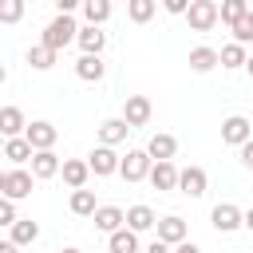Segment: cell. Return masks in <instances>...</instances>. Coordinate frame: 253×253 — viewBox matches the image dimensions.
Here are the masks:
<instances>
[{
    "label": "cell",
    "mask_w": 253,
    "mask_h": 253,
    "mask_svg": "<svg viewBox=\"0 0 253 253\" xmlns=\"http://www.w3.org/2000/svg\"><path fill=\"white\" fill-rule=\"evenodd\" d=\"M146 154H150L154 162H174V154H178V138H174V134H150Z\"/></svg>",
    "instance_id": "13"
},
{
    "label": "cell",
    "mask_w": 253,
    "mask_h": 253,
    "mask_svg": "<svg viewBox=\"0 0 253 253\" xmlns=\"http://www.w3.org/2000/svg\"><path fill=\"white\" fill-rule=\"evenodd\" d=\"M245 12H249V0H221V8H217V20L233 28V24H237Z\"/></svg>",
    "instance_id": "28"
},
{
    "label": "cell",
    "mask_w": 253,
    "mask_h": 253,
    "mask_svg": "<svg viewBox=\"0 0 253 253\" xmlns=\"http://www.w3.org/2000/svg\"><path fill=\"white\" fill-rule=\"evenodd\" d=\"M150 115H154V107H150L146 95H126V103H123V119H126L130 130H134V126H146Z\"/></svg>",
    "instance_id": "6"
},
{
    "label": "cell",
    "mask_w": 253,
    "mask_h": 253,
    "mask_svg": "<svg viewBox=\"0 0 253 253\" xmlns=\"http://www.w3.org/2000/svg\"><path fill=\"white\" fill-rule=\"evenodd\" d=\"M217 63H221V59H217V47H206V43H202V47H194V51H190V71H198V75L213 71Z\"/></svg>",
    "instance_id": "22"
},
{
    "label": "cell",
    "mask_w": 253,
    "mask_h": 253,
    "mask_svg": "<svg viewBox=\"0 0 253 253\" xmlns=\"http://www.w3.org/2000/svg\"><path fill=\"white\" fill-rule=\"evenodd\" d=\"M12 221H16V202L0 198V225H12Z\"/></svg>",
    "instance_id": "34"
},
{
    "label": "cell",
    "mask_w": 253,
    "mask_h": 253,
    "mask_svg": "<svg viewBox=\"0 0 253 253\" xmlns=\"http://www.w3.org/2000/svg\"><path fill=\"white\" fill-rule=\"evenodd\" d=\"M55 55H59V51H51L47 43H36V47L28 51V63H32L36 71H47V67H55Z\"/></svg>",
    "instance_id": "30"
},
{
    "label": "cell",
    "mask_w": 253,
    "mask_h": 253,
    "mask_svg": "<svg viewBox=\"0 0 253 253\" xmlns=\"http://www.w3.org/2000/svg\"><path fill=\"white\" fill-rule=\"evenodd\" d=\"M63 253H79V249H63Z\"/></svg>",
    "instance_id": "46"
},
{
    "label": "cell",
    "mask_w": 253,
    "mask_h": 253,
    "mask_svg": "<svg viewBox=\"0 0 253 253\" xmlns=\"http://www.w3.org/2000/svg\"><path fill=\"white\" fill-rule=\"evenodd\" d=\"M146 178H150L154 190H178V166L174 162H154Z\"/></svg>",
    "instance_id": "17"
},
{
    "label": "cell",
    "mask_w": 253,
    "mask_h": 253,
    "mask_svg": "<svg viewBox=\"0 0 253 253\" xmlns=\"http://www.w3.org/2000/svg\"><path fill=\"white\" fill-rule=\"evenodd\" d=\"M150 166H154V158H150L146 150H126V158L119 162V174H123L126 182H142V178L150 174Z\"/></svg>",
    "instance_id": "4"
},
{
    "label": "cell",
    "mask_w": 253,
    "mask_h": 253,
    "mask_svg": "<svg viewBox=\"0 0 253 253\" xmlns=\"http://www.w3.org/2000/svg\"><path fill=\"white\" fill-rule=\"evenodd\" d=\"M158 241H166V245H178V241H186V221H182L178 213H170V217H158Z\"/></svg>",
    "instance_id": "19"
},
{
    "label": "cell",
    "mask_w": 253,
    "mask_h": 253,
    "mask_svg": "<svg viewBox=\"0 0 253 253\" xmlns=\"http://www.w3.org/2000/svg\"><path fill=\"white\" fill-rule=\"evenodd\" d=\"M4 182H8V170H0V198H4Z\"/></svg>",
    "instance_id": "42"
},
{
    "label": "cell",
    "mask_w": 253,
    "mask_h": 253,
    "mask_svg": "<svg viewBox=\"0 0 253 253\" xmlns=\"http://www.w3.org/2000/svg\"><path fill=\"white\" fill-rule=\"evenodd\" d=\"M0 253H20V245L16 241H0Z\"/></svg>",
    "instance_id": "41"
},
{
    "label": "cell",
    "mask_w": 253,
    "mask_h": 253,
    "mask_svg": "<svg viewBox=\"0 0 253 253\" xmlns=\"http://www.w3.org/2000/svg\"><path fill=\"white\" fill-rule=\"evenodd\" d=\"M237 150H241V166H245V170H253V138H249V142H241Z\"/></svg>",
    "instance_id": "37"
},
{
    "label": "cell",
    "mask_w": 253,
    "mask_h": 253,
    "mask_svg": "<svg viewBox=\"0 0 253 253\" xmlns=\"http://www.w3.org/2000/svg\"><path fill=\"white\" fill-rule=\"evenodd\" d=\"M75 36H79L75 16H55V20L43 28V40H40V43H47L51 51H63L67 43H75Z\"/></svg>",
    "instance_id": "1"
},
{
    "label": "cell",
    "mask_w": 253,
    "mask_h": 253,
    "mask_svg": "<svg viewBox=\"0 0 253 253\" xmlns=\"http://www.w3.org/2000/svg\"><path fill=\"white\" fill-rule=\"evenodd\" d=\"M55 8H59V16H71L75 8H83V0H51Z\"/></svg>",
    "instance_id": "36"
},
{
    "label": "cell",
    "mask_w": 253,
    "mask_h": 253,
    "mask_svg": "<svg viewBox=\"0 0 253 253\" xmlns=\"http://www.w3.org/2000/svg\"><path fill=\"white\" fill-rule=\"evenodd\" d=\"M59 174H63V182H67L71 190H83V186H87V178H91V166H87L83 158H63Z\"/></svg>",
    "instance_id": "14"
},
{
    "label": "cell",
    "mask_w": 253,
    "mask_h": 253,
    "mask_svg": "<svg viewBox=\"0 0 253 253\" xmlns=\"http://www.w3.org/2000/svg\"><path fill=\"white\" fill-rule=\"evenodd\" d=\"M233 43H253V12H245L233 24Z\"/></svg>",
    "instance_id": "33"
},
{
    "label": "cell",
    "mask_w": 253,
    "mask_h": 253,
    "mask_svg": "<svg viewBox=\"0 0 253 253\" xmlns=\"http://www.w3.org/2000/svg\"><path fill=\"white\" fill-rule=\"evenodd\" d=\"M154 225H158V217H154L150 206H130V210H126V229L146 233V229H154Z\"/></svg>",
    "instance_id": "21"
},
{
    "label": "cell",
    "mask_w": 253,
    "mask_h": 253,
    "mask_svg": "<svg viewBox=\"0 0 253 253\" xmlns=\"http://www.w3.org/2000/svg\"><path fill=\"white\" fill-rule=\"evenodd\" d=\"M206 186H210V178H206V170H202V166H186V170H178V190H182V194L202 198V194H206Z\"/></svg>",
    "instance_id": "9"
},
{
    "label": "cell",
    "mask_w": 253,
    "mask_h": 253,
    "mask_svg": "<svg viewBox=\"0 0 253 253\" xmlns=\"http://www.w3.org/2000/svg\"><path fill=\"white\" fill-rule=\"evenodd\" d=\"M4 142H8V138H4V134H0V154H4Z\"/></svg>",
    "instance_id": "45"
},
{
    "label": "cell",
    "mask_w": 253,
    "mask_h": 253,
    "mask_svg": "<svg viewBox=\"0 0 253 253\" xmlns=\"http://www.w3.org/2000/svg\"><path fill=\"white\" fill-rule=\"evenodd\" d=\"M241 225H245V229L253 233V210H245V213H241Z\"/></svg>",
    "instance_id": "40"
},
{
    "label": "cell",
    "mask_w": 253,
    "mask_h": 253,
    "mask_svg": "<svg viewBox=\"0 0 253 253\" xmlns=\"http://www.w3.org/2000/svg\"><path fill=\"white\" fill-rule=\"evenodd\" d=\"M83 20L103 28V24L111 20V0H83Z\"/></svg>",
    "instance_id": "26"
},
{
    "label": "cell",
    "mask_w": 253,
    "mask_h": 253,
    "mask_svg": "<svg viewBox=\"0 0 253 253\" xmlns=\"http://www.w3.org/2000/svg\"><path fill=\"white\" fill-rule=\"evenodd\" d=\"M111 4H115V0H111Z\"/></svg>",
    "instance_id": "47"
},
{
    "label": "cell",
    "mask_w": 253,
    "mask_h": 253,
    "mask_svg": "<svg viewBox=\"0 0 253 253\" xmlns=\"http://www.w3.org/2000/svg\"><path fill=\"white\" fill-rule=\"evenodd\" d=\"M186 20H190V32H210L217 24V4L213 0H190Z\"/></svg>",
    "instance_id": "2"
},
{
    "label": "cell",
    "mask_w": 253,
    "mask_h": 253,
    "mask_svg": "<svg viewBox=\"0 0 253 253\" xmlns=\"http://www.w3.org/2000/svg\"><path fill=\"white\" fill-rule=\"evenodd\" d=\"M170 253H202V249H198V245H194V241H178V245H174V249H170Z\"/></svg>",
    "instance_id": "38"
},
{
    "label": "cell",
    "mask_w": 253,
    "mask_h": 253,
    "mask_svg": "<svg viewBox=\"0 0 253 253\" xmlns=\"http://www.w3.org/2000/svg\"><path fill=\"white\" fill-rule=\"evenodd\" d=\"M99 206H95V190H71V213H79V217H91Z\"/></svg>",
    "instance_id": "25"
},
{
    "label": "cell",
    "mask_w": 253,
    "mask_h": 253,
    "mask_svg": "<svg viewBox=\"0 0 253 253\" xmlns=\"http://www.w3.org/2000/svg\"><path fill=\"white\" fill-rule=\"evenodd\" d=\"M119 162H123V158L115 154V146H103V142L87 154V166H91L95 178H111V174H119Z\"/></svg>",
    "instance_id": "3"
},
{
    "label": "cell",
    "mask_w": 253,
    "mask_h": 253,
    "mask_svg": "<svg viewBox=\"0 0 253 253\" xmlns=\"http://www.w3.org/2000/svg\"><path fill=\"white\" fill-rule=\"evenodd\" d=\"M249 123H253V119H249Z\"/></svg>",
    "instance_id": "48"
},
{
    "label": "cell",
    "mask_w": 253,
    "mask_h": 253,
    "mask_svg": "<svg viewBox=\"0 0 253 253\" xmlns=\"http://www.w3.org/2000/svg\"><path fill=\"white\" fill-rule=\"evenodd\" d=\"M75 75H79L83 83H99V79L107 75V63H103L99 55H79V59H75Z\"/></svg>",
    "instance_id": "18"
},
{
    "label": "cell",
    "mask_w": 253,
    "mask_h": 253,
    "mask_svg": "<svg viewBox=\"0 0 253 253\" xmlns=\"http://www.w3.org/2000/svg\"><path fill=\"white\" fill-rule=\"evenodd\" d=\"M217 59H221V67H245V59H249V51H245V43H225L221 51H217Z\"/></svg>",
    "instance_id": "27"
},
{
    "label": "cell",
    "mask_w": 253,
    "mask_h": 253,
    "mask_svg": "<svg viewBox=\"0 0 253 253\" xmlns=\"http://www.w3.org/2000/svg\"><path fill=\"white\" fill-rule=\"evenodd\" d=\"M24 130H28L24 111H20V107H0V134H4V138H20Z\"/></svg>",
    "instance_id": "15"
},
{
    "label": "cell",
    "mask_w": 253,
    "mask_h": 253,
    "mask_svg": "<svg viewBox=\"0 0 253 253\" xmlns=\"http://www.w3.org/2000/svg\"><path fill=\"white\" fill-rule=\"evenodd\" d=\"M24 138L32 142V150H51V146H55V138H59V130H55L51 123H43V119H36V123H28V130H24Z\"/></svg>",
    "instance_id": "8"
},
{
    "label": "cell",
    "mask_w": 253,
    "mask_h": 253,
    "mask_svg": "<svg viewBox=\"0 0 253 253\" xmlns=\"http://www.w3.org/2000/svg\"><path fill=\"white\" fill-rule=\"evenodd\" d=\"M32 170H8V182H4V198H12V202H24L28 194H32Z\"/></svg>",
    "instance_id": "10"
},
{
    "label": "cell",
    "mask_w": 253,
    "mask_h": 253,
    "mask_svg": "<svg viewBox=\"0 0 253 253\" xmlns=\"http://www.w3.org/2000/svg\"><path fill=\"white\" fill-rule=\"evenodd\" d=\"M249 138H253V123H249L245 115H229V119L221 123V142L241 146V142H249Z\"/></svg>",
    "instance_id": "7"
},
{
    "label": "cell",
    "mask_w": 253,
    "mask_h": 253,
    "mask_svg": "<svg viewBox=\"0 0 253 253\" xmlns=\"http://www.w3.org/2000/svg\"><path fill=\"white\" fill-rule=\"evenodd\" d=\"M8 229H12V241H16V245H32V241L40 237V225H36L32 217H16Z\"/></svg>",
    "instance_id": "24"
},
{
    "label": "cell",
    "mask_w": 253,
    "mask_h": 253,
    "mask_svg": "<svg viewBox=\"0 0 253 253\" xmlns=\"http://www.w3.org/2000/svg\"><path fill=\"white\" fill-rule=\"evenodd\" d=\"M91 217H95V229H103L107 237H111V233H119V229L126 225V210H119V206H99Z\"/></svg>",
    "instance_id": "11"
},
{
    "label": "cell",
    "mask_w": 253,
    "mask_h": 253,
    "mask_svg": "<svg viewBox=\"0 0 253 253\" xmlns=\"http://www.w3.org/2000/svg\"><path fill=\"white\" fill-rule=\"evenodd\" d=\"M75 43L83 47V55H103V47H107V32H103L99 24H87V28H79Z\"/></svg>",
    "instance_id": "12"
},
{
    "label": "cell",
    "mask_w": 253,
    "mask_h": 253,
    "mask_svg": "<svg viewBox=\"0 0 253 253\" xmlns=\"http://www.w3.org/2000/svg\"><path fill=\"white\" fill-rule=\"evenodd\" d=\"M4 79H8V71H4V63H0V83H4Z\"/></svg>",
    "instance_id": "44"
},
{
    "label": "cell",
    "mask_w": 253,
    "mask_h": 253,
    "mask_svg": "<svg viewBox=\"0 0 253 253\" xmlns=\"http://www.w3.org/2000/svg\"><path fill=\"white\" fill-rule=\"evenodd\" d=\"M59 166H63V162H59L55 150H36V154H32V178H55Z\"/></svg>",
    "instance_id": "16"
},
{
    "label": "cell",
    "mask_w": 253,
    "mask_h": 253,
    "mask_svg": "<svg viewBox=\"0 0 253 253\" xmlns=\"http://www.w3.org/2000/svg\"><path fill=\"white\" fill-rule=\"evenodd\" d=\"M241 213H245V210H237L233 202H217V206L210 210V225H213L217 233H233V229H241Z\"/></svg>",
    "instance_id": "5"
},
{
    "label": "cell",
    "mask_w": 253,
    "mask_h": 253,
    "mask_svg": "<svg viewBox=\"0 0 253 253\" xmlns=\"http://www.w3.org/2000/svg\"><path fill=\"white\" fill-rule=\"evenodd\" d=\"M154 8H158V0H126V16H130V24H146V20L154 16Z\"/></svg>",
    "instance_id": "31"
},
{
    "label": "cell",
    "mask_w": 253,
    "mask_h": 253,
    "mask_svg": "<svg viewBox=\"0 0 253 253\" xmlns=\"http://www.w3.org/2000/svg\"><path fill=\"white\" fill-rule=\"evenodd\" d=\"M126 130H130L126 119H103V123H99V142H103V146H119V142L126 138Z\"/></svg>",
    "instance_id": "20"
},
{
    "label": "cell",
    "mask_w": 253,
    "mask_h": 253,
    "mask_svg": "<svg viewBox=\"0 0 253 253\" xmlns=\"http://www.w3.org/2000/svg\"><path fill=\"white\" fill-rule=\"evenodd\" d=\"M146 253H170V245H166V241H158V237H154V241H150V245H146Z\"/></svg>",
    "instance_id": "39"
},
{
    "label": "cell",
    "mask_w": 253,
    "mask_h": 253,
    "mask_svg": "<svg viewBox=\"0 0 253 253\" xmlns=\"http://www.w3.org/2000/svg\"><path fill=\"white\" fill-rule=\"evenodd\" d=\"M28 0H0V24H20Z\"/></svg>",
    "instance_id": "32"
},
{
    "label": "cell",
    "mask_w": 253,
    "mask_h": 253,
    "mask_svg": "<svg viewBox=\"0 0 253 253\" xmlns=\"http://www.w3.org/2000/svg\"><path fill=\"white\" fill-rule=\"evenodd\" d=\"M32 154H36V150H32V142H28L24 134H20V138H8V142H4V158H8V162H16V166L32 162Z\"/></svg>",
    "instance_id": "23"
},
{
    "label": "cell",
    "mask_w": 253,
    "mask_h": 253,
    "mask_svg": "<svg viewBox=\"0 0 253 253\" xmlns=\"http://www.w3.org/2000/svg\"><path fill=\"white\" fill-rule=\"evenodd\" d=\"M170 16H186V8H190V0H158Z\"/></svg>",
    "instance_id": "35"
},
{
    "label": "cell",
    "mask_w": 253,
    "mask_h": 253,
    "mask_svg": "<svg viewBox=\"0 0 253 253\" xmlns=\"http://www.w3.org/2000/svg\"><path fill=\"white\" fill-rule=\"evenodd\" d=\"M245 71H249V79H253V55H249V59H245Z\"/></svg>",
    "instance_id": "43"
},
{
    "label": "cell",
    "mask_w": 253,
    "mask_h": 253,
    "mask_svg": "<svg viewBox=\"0 0 253 253\" xmlns=\"http://www.w3.org/2000/svg\"><path fill=\"white\" fill-rule=\"evenodd\" d=\"M111 253H138V233L126 225L119 233H111Z\"/></svg>",
    "instance_id": "29"
}]
</instances>
